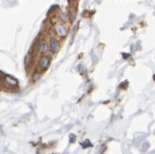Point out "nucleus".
<instances>
[{
	"mask_svg": "<svg viewBox=\"0 0 155 154\" xmlns=\"http://www.w3.org/2000/svg\"><path fill=\"white\" fill-rule=\"evenodd\" d=\"M54 29H55V32H57V34L59 36H61V37H64V36H66V34H67V28H66V26L63 24H55Z\"/></svg>",
	"mask_w": 155,
	"mask_h": 154,
	"instance_id": "f257e3e1",
	"label": "nucleus"
},
{
	"mask_svg": "<svg viewBox=\"0 0 155 154\" xmlns=\"http://www.w3.org/2000/svg\"><path fill=\"white\" fill-rule=\"evenodd\" d=\"M49 65H50V58L49 57H42L41 60H40V66L42 70H47L49 67Z\"/></svg>",
	"mask_w": 155,
	"mask_h": 154,
	"instance_id": "f03ea898",
	"label": "nucleus"
},
{
	"mask_svg": "<svg viewBox=\"0 0 155 154\" xmlns=\"http://www.w3.org/2000/svg\"><path fill=\"white\" fill-rule=\"evenodd\" d=\"M48 49H49V45H48V42L46 41V40H42L40 42V47H39V52L42 54H45L46 52L48 51Z\"/></svg>",
	"mask_w": 155,
	"mask_h": 154,
	"instance_id": "7ed1b4c3",
	"label": "nucleus"
},
{
	"mask_svg": "<svg viewBox=\"0 0 155 154\" xmlns=\"http://www.w3.org/2000/svg\"><path fill=\"white\" fill-rule=\"evenodd\" d=\"M50 49L52 52H58L59 50V42L58 40H55V39H52L50 41Z\"/></svg>",
	"mask_w": 155,
	"mask_h": 154,
	"instance_id": "20e7f679",
	"label": "nucleus"
},
{
	"mask_svg": "<svg viewBox=\"0 0 155 154\" xmlns=\"http://www.w3.org/2000/svg\"><path fill=\"white\" fill-rule=\"evenodd\" d=\"M6 80L8 81V85L9 86H11V87H15L16 85H18V81H16L15 79H13V78H11V77H9V76L6 77Z\"/></svg>",
	"mask_w": 155,
	"mask_h": 154,
	"instance_id": "39448f33",
	"label": "nucleus"
},
{
	"mask_svg": "<svg viewBox=\"0 0 155 154\" xmlns=\"http://www.w3.org/2000/svg\"><path fill=\"white\" fill-rule=\"evenodd\" d=\"M81 145H82V148H88V146H91V143L89 142V140H86L85 142L81 143Z\"/></svg>",
	"mask_w": 155,
	"mask_h": 154,
	"instance_id": "423d86ee",
	"label": "nucleus"
},
{
	"mask_svg": "<svg viewBox=\"0 0 155 154\" xmlns=\"http://www.w3.org/2000/svg\"><path fill=\"white\" fill-rule=\"evenodd\" d=\"M61 19L63 20L64 22H68V21H70V19H68V15L67 14L66 15H65V14H61Z\"/></svg>",
	"mask_w": 155,
	"mask_h": 154,
	"instance_id": "0eeeda50",
	"label": "nucleus"
},
{
	"mask_svg": "<svg viewBox=\"0 0 155 154\" xmlns=\"http://www.w3.org/2000/svg\"><path fill=\"white\" fill-rule=\"evenodd\" d=\"M75 138H76V136L73 135V133H71V135H70V142L73 143V142L75 141Z\"/></svg>",
	"mask_w": 155,
	"mask_h": 154,
	"instance_id": "6e6552de",
	"label": "nucleus"
},
{
	"mask_svg": "<svg viewBox=\"0 0 155 154\" xmlns=\"http://www.w3.org/2000/svg\"><path fill=\"white\" fill-rule=\"evenodd\" d=\"M39 78H40V74H39V73H36V74L34 75V81H37Z\"/></svg>",
	"mask_w": 155,
	"mask_h": 154,
	"instance_id": "1a4fd4ad",
	"label": "nucleus"
}]
</instances>
